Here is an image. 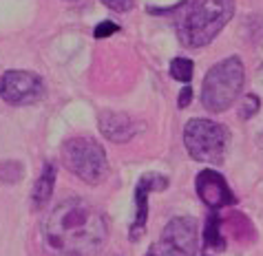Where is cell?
Returning <instances> with one entry per match:
<instances>
[{
	"label": "cell",
	"instance_id": "15",
	"mask_svg": "<svg viewBox=\"0 0 263 256\" xmlns=\"http://www.w3.org/2000/svg\"><path fill=\"white\" fill-rule=\"evenodd\" d=\"M108 9L115 11V13H126L133 9V5H135V0H102Z\"/></svg>",
	"mask_w": 263,
	"mask_h": 256
},
{
	"label": "cell",
	"instance_id": "8",
	"mask_svg": "<svg viewBox=\"0 0 263 256\" xmlns=\"http://www.w3.org/2000/svg\"><path fill=\"white\" fill-rule=\"evenodd\" d=\"M195 188L199 199L203 201V206L210 210H221L226 206H235L237 203V196L232 194L228 181L217 170H201L195 179Z\"/></svg>",
	"mask_w": 263,
	"mask_h": 256
},
{
	"label": "cell",
	"instance_id": "5",
	"mask_svg": "<svg viewBox=\"0 0 263 256\" xmlns=\"http://www.w3.org/2000/svg\"><path fill=\"white\" fill-rule=\"evenodd\" d=\"M230 130L219 122L193 117L184 126V146L195 162L221 164L228 152Z\"/></svg>",
	"mask_w": 263,
	"mask_h": 256
},
{
	"label": "cell",
	"instance_id": "13",
	"mask_svg": "<svg viewBox=\"0 0 263 256\" xmlns=\"http://www.w3.org/2000/svg\"><path fill=\"white\" fill-rule=\"evenodd\" d=\"M203 241H206V245L210 247H223V239L221 234H219V219L217 216H210L206 228H203Z\"/></svg>",
	"mask_w": 263,
	"mask_h": 256
},
{
	"label": "cell",
	"instance_id": "9",
	"mask_svg": "<svg viewBox=\"0 0 263 256\" xmlns=\"http://www.w3.org/2000/svg\"><path fill=\"white\" fill-rule=\"evenodd\" d=\"M166 186H168V179L162 177L159 172H148L140 179L137 190H135L137 214H135V221H133V225H130V232H128V237L133 241L142 239V234L146 230V221H148V194L155 192V190H164Z\"/></svg>",
	"mask_w": 263,
	"mask_h": 256
},
{
	"label": "cell",
	"instance_id": "3",
	"mask_svg": "<svg viewBox=\"0 0 263 256\" xmlns=\"http://www.w3.org/2000/svg\"><path fill=\"white\" fill-rule=\"evenodd\" d=\"M246 80L243 62L239 55H230L217 62L203 77L201 84V104L210 113H223L235 104L241 86Z\"/></svg>",
	"mask_w": 263,
	"mask_h": 256
},
{
	"label": "cell",
	"instance_id": "4",
	"mask_svg": "<svg viewBox=\"0 0 263 256\" xmlns=\"http://www.w3.org/2000/svg\"><path fill=\"white\" fill-rule=\"evenodd\" d=\"M60 157L62 166L89 186H98L108 177L106 150L89 135L69 137L60 148Z\"/></svg>",
	"mask_w": 263,
	"mask_h": 256
},
{
	"label": "cell",
	"instance_id": "11",
	"mask_svg": "<svg viewBox=\"0 0 263 256\" xmlns=\"http://www.w3.org/2000/svg\"><path fill=\"white\" fill-rule=\"evenodd\" d=\"M53 186H55V166L47 164L33 186V206L35 208L47 206V201L51 199V194H53Z\"/></svg>",
	"mask_w": 263,
	"mask_h": 256
},
{
	"label": "cell",
	"instance_id": "14",
	"mask_svg": "<svg viewBox=\"0 0 263 256\" xmlns=\"http://www.w3.org/2000/svg\"><path fill=\"white\" fill-rule=\"evenodd\" d=\"M241 104H243V108L239 111V115L243 117V120H248V117H252L254 113L259 111V97H257V95H246V100L241 102Z\"/></svg>",
	"mask_w": 263,
	"mask_h": 256
},
{
	"label": "cell",
	"instance_id": "2",
	"mask_svg": "<svg viewBox=\"0 0 263 256\" xmlns=\"http://www.w3.org/2000/svg\"><path fill=\"white\" fill-rule=\"evenodd\" d=\"M177 38L188 49L210 45L235 13L232 0H179L168 9Z\"/></svg>",
	"mask_w": 263,
	"mask_h": 256
},
{
	"label": "cell",
	"instance_id": "12",
	"mask_svg": "<svg viewBox=\"0 0 263 256\" xmlns=\"http://www.w3.org/2000/svg\"><path fill=\"white\" fill-rule=\"evenodd\" d=\"M168 71H171L173 80H177V82L186 86V84H191L195 67H193V60H188V57H175L171 62V67H168Z\"/></svg>",
	"mask_w": 263,
	"mask_h": 256
},
{
	"label": "cell",
	"instance_id": "17",
	"mask_svg": "<svg viewBox=\"0 0 263 256\" xmlns=\"http://www.w3.org/2000/svg\"><path fill=\"white\" fill-rule=\"evenodd\" d=\"M191 95H193V89H191V84H186L179 93V108H186L191 104Z\"/></svg>",
	"mask_w": 263,
	"mask_h": 256
},
{
	"label": "cell",
	"instance_id": "1",
	"mask_svg": "<svg viewBox=\"0 0 263 256\" xmlns=\"http://www.w3.org/2000/svg\"><path fill=\"white\" fill-rule=\"evenodd\" d=\"M104 214L82 196H71L51 210L42 239L58 256H96L106 243Z\"/></svg>",
	"mask_w": 263,
	"mask_h": 256
},
{
	"label": "cell",
	"instance_id": "7",
	"mask_svg": "<svg viewBox=\"0 0 263 256\" xmlns=\"http://www.w3.org/2000/svg\"><path fill=\"white\" fill-rule=\"evenodd\" d=\"M42 93H45V82L31 71H5L0 77V97L9 106L35 104Z\"/></svg>",
	"mask_w": 263,
	"mask_h": 256
},
{
	"label": "cell",
	"instance_id": "6",
	"mask_svg": "<svg viewBox=\"0 0 263 256\" xmlns=\"http://www.w3.org/2000/svg\"><path fill=\"white\" fill-rule=\"evenodd\" d=\"M199 247V225L193 216H175L166 223L157 243L146 256H195Z\"/></svg>",
	"mask_w": 263,
	"mask_h": 256
},
{
	"label": "cell",
	"instance_id": "10",
	"mask_svg": "<svg viewBox=\"0 0 263 256\" xmlns=\"http://www.w3.org/2000/svg\"><path fill=\"white\" fill-rule=\"evenodd\" d=\"M98 124H100V133L115 144L130 142L142 130L140 122L133 120V117L126 113H120V111H102Z\"/></svg>",
	"mask_w": 263,
	"mask_h": 256
},
{
	"label": "cell",
	"instance_id": "16",
	"mask_svg": "<svg viewBox=\"0 0 263 256\" xmlns=\"http://www.w3.org/2000/svg\"><path fill=\"white\" fill-rule=\"evenodd\" d=\"M118 31H120L118 25L111 23V20H104V23H100V25L96 27L93 35H96V38H106V35H113V33H118Z\"/></svg>",
	"mask_w": 263,
	"mask_h": 256
}]
</instances>
